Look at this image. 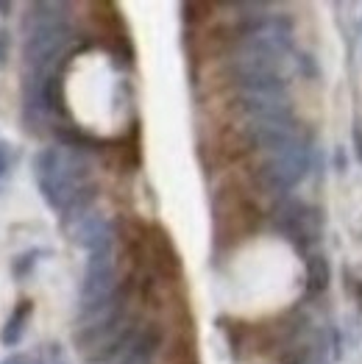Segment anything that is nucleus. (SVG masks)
<instances>
[{
  "instance_id": "1a4fd4ad",
  "label": "nucleus",
  "mask_w": 362,
  "mask_h": 364,
  "mask_svg": "<svg viewBox=\"0 0 362 364\" xmlns=\"http://www.w3.org/2000/svg\"><path fill=\"white\" fill-rule=\"evenodd\" d=\"M0 364H33L29 359V356H23V353H14V356H9L6 362H0Z\"/></svg>"
},
{
  "instance_id": "9d476101",
  "label": "nucleus",
  "mask_w": 362,
  "mask_h": 364,
  "mask_svg": "<svg viewBox=\"0 0 362 364\" xmlns=\"http://www.w3.org/2000/svg\"><path fill=\"white\" fill-rule=\"evenodd\" d=\"M354 145H357V153H360V159H362V128L360 125L354 128Z\"/></svg>"
},
{
  "instance_id": "423d86ee",
  "label": "nucleus",
  "mask_w": 362,
  "mask_h": 364,
  "mask_svg": "<svg viewBox=\"0 0 362 364\" xmlns=\"http://www.w3.org/2000/svg\"><path fill=\"white\" fill-rule=\"evenodd\" d=\"M329 289V262L324 256H309L306 262V292L315 298Z\"/></svg>"
},
{
  "instance_id": "f03ea898",
  "label": "nucleus",
  "mask_w": 362,
  "mask_h": 364,
  "mask_svg": "<svg viewBox=\"0 0 362 364\" xmlns=\"http://www.w3.org/2000/svg\"><path fill=\"white\" fill-rule=\"evenodd\" d=\"M273 228L287 242H293L299 250H304L318 240V214L306 203L284 195V198H279V203L273 209Z\"/></svg>"
},
{
  "instance_id": "9b49d317",
  "label": "nucleus",
  "mask_w": 362,
  "mask_h": 364,
  "mask_svg": "<svg viewBox=\"0 0 362 364\" xmlns=\"http://www.w3.org/2000/svg\"><path fill=\"white\" fill-rule=\"evenodd\" d=\"M6 39H9V33L0 31V61H6Z\"/></svg>"
},
{
  "instance_id": "f257e3e1",
  "label": "nucleus",
  "mask_w": 362,
  "mask_h": 364,
  "mask_svg": "<svg viewBox=\"0 0 362 364\" xmlns=\"http://www.w3.org/2000/svg\"><path fill=\"white\" fill-rule=\"evenodd\" d=\"M212 217H214V242L232 247L245 242L262 228V189L251 170H232L223 176L212 195Z\"/></svg>"
},
{
  "instance_id": "0eeeda50",
  "label": "nucleus",
  "mask_w": 362,
  "mask_h": 364,
  "mask_svg": "<svg viewBox=\"0 0 362 364\" xmlns=\"http://www.w3.org/2000/svg\"><path fill=\"white\" fill-rule=\"evenodd\" d=\"M33 259H36V253H23V256L14 262V275H17V278H23V275L33 267Z\"/></svg>"
},
{
  "instance_id": "39448f33",
  "label": "nucleus",
  "mask_w": 362,
  "mask_h": 364,
  "mask_svg": "<svg viewBox=\"0 0 362 364\" xmlns=\"http://www.w3.org/2000/svg\"><path fill=\"white\" fill-rule=\"evenodd\" d=\"M31 309H33L31 301H20L17 309L11 311V317L6 320L3 334H0V342H3L6 348H14V345L23 339V334H26V323H29V317H31Z\"/></svg>"
},
{
  "instance_id": "7ed1b4c3",
  "label": "nucleus",
  "mask_w": 362,
  "mask_h": 364,
  "mask_svg": "<svg viewBox=\"0 0 362 364\" xmlns=\"http://www.w3.org/2000/svg\"><path fill=\"white\" fill-rule=\"evenodd\" d=\"M145 275L162 284H176L181 278V256L170 234L159 225H148L145 237Z\"/></svg>"
},
{
  "instance_id": "f8f14e48",
  "label": "nucleus",
  "mask_w": 362,
  "mask_h": 364,
  "mask_svg": "<svg viewBox=\"0 0 362 364\" xmlns=\"http://www.w3.org/2000/svg\"><path fill=\"white\" fill-rule=\"evenodd\" d=\"M11 11V3H0V14H9Z\"/></svg>"
},
{
  "instance_id": "20e7f679",
  "label": "nucleus",
  "mask_w": 362,
  "mask_h": 364,
  "mask_svg": "<svg viewBox=\"0 0 362 364\" xmlns=\"http://www.w3.org/2000/svg\"><path fill=\"white\" fill-rule=\"evenodd\" d=\"M92 17V28H95V36L100 39L103 48H109L112 53H128V33H125V26H123V14L120 9L109 0H98V3H90L87 6Z\"/></svg>"
},
{
  "instance_id": "6e6552de",
  "label": "nucleus",
  "mask_w": 362,
  "mask_h": 364,
  "mask_svg": "<svg viewBox=\"0 0 362 364\" xmlns=\"http://www.w3.org/2000/svg\"><path fill=\"white\" fill-rule=\"evenodd\" d=\"M9 153H11V148L6 142H0V178L9 173Z\"/></svg>"
}]
</instances>
